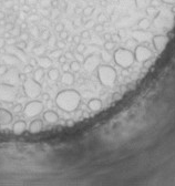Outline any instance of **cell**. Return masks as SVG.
<instances>
[{
  "mask_svg": "<svg viewBox=\"0 0 175 186\" xmlns=\"http://www.w3.org/2000/svg\"><path fill=\"white\" fill-rule=\"evenodd\" d=\"M55 104L60 110L66 112H73L80 106L81 94L75 90L66 89L59 92L55 97Z\"/></svg>",
  "mask_w": 175,
  "mask_h": 186,
  "instance_id": "obj_1",
  "label": "cell"
},
{
  "mask_svg": "<svg viewBox=\"0 0 175 186\" xmlns=\"http://www.w3.org/2000/svg\"><path fill=\"white\" fill-rule=\"evenodd\" d=\"M60 80H61V83L64 85H68V86H70V85H73L74 81H75V78H74V73L73 72H63V75L60 77Z\"/></svg>",
  "mask_w": 175,
  "mask_h": 186,
  "instance_id": "obj_10",
  "label": "cell"
},
{
  "mask_svg": "<svg viewBox=\"0 0 175 186\" xmlns=\"http://www.w3.org/2000/svg\"><path fill=\"white\" fill-rule=\"evenodd\" d=\"M63 55L66 58V60H74V53H73V51H66L64 53H63Z\"/></svg>",
  "mask_w": 175,
  "mask_h": 186,
  "instance_id": "obj_26",
  "label": "cell"
},
{
  "mask_svg": "<svg viewBox=\"0 0 175 186\" xmlns=\"http://www.w3.org/2000/svg\"><path fill=\"white\" fill-rule=\"evenodd\" d=\"M0 66H1V63H0Z\"/></svg>",
  "mask_w": 175,
  "mask_h": 186,
  "instance_id": "obj_39",
  "label": "cell"
},
{
  "mask_svg": "<svg viewBox=\"0 0 175 186\" xmlns=\"http://www.w3.org/2000/svg\"><path fill=\"white\" fill-rule=\"evenodd\" d=\"M80 35H81L82 40H89V39H91V32L89 30H83L80 33Z\"/></svg>",
  "mask_w": 175,
  "mask_h": 186,
  "instance_id": "obj_25",
  "label": "cell"
},
{
  "mask_svg": "<svg viewBox=\"0 0 175 186\" xmlns=\"http://www.w3.org/2000/svg\"><path fill=\"white\" fill-rule=\"evenodd\" d=\"M82 66H81V62L80 61H77V60H72L70 62V71L71 72H73V73H77L79 72L80 70H81Z\"/></svg>",
  "mask_w": 175,
  "mask_h": 186,
  "instance_id": "obj_17",
  "label": "cell"
},
{
  "mask_svg": "<svg viewBox=\"0 0 175 186\" xmlns=\"http://www.w3.org/2000/svg\"><path fill=\"white\" fill-rule=\"evenodd\" d=\"M55 48H57V49L63 50V49L66 48V41H63V40H61V39H60V40H57V41H55Z\"/></svg>",
  "mask_w": 175,
  "mask_h": 186,
  "instance_id": "obj_23",
  "label": "cell"
},
{
  "mask_svg": "<svg viewBox=\"0 0 175 186\" xmlns=\"http://www.w3.org/2000/svg\"><path fill=\"white\" fill-rule=\"evenodd\" d=\"M52 37V35H51V31L50 30H43L42 32H41V35H40V39L41 40H43V41H48L49 39Z\"/></svg>",
  "mask_w": 175,
  "mask_h": 186,
  "instance_id": "obj_19",
  "label": "cell"
},
{
  "mask_svg": "<svg viewBox=\"0 0 175 186\" xmlns=\"http://www.w3.org/2000/svg\"><path fill=\"white\" fill-rule=\"evenodd\" d=\"M41 99H42V101H49L50 100V95L48 93H42L41 94Z\"/></svg>",
  "mask_w": 175,
  "mask_h": 186,
  "instance_id": "obj_37",
  "label": "cell"
},
{
  "mask_svg": "<svg viewBox=\"0 0 175 186\" xmlns=\"http://www.w3.org/2000/svg\"><path fill=\"white\" fill-rule=\"evenodd\" d=\"M81 35H73V39H72V44H75V46H78L79 43H81Z\"/></svg>",
  "mask_w": 175,
  "mask_h": 186,
  "instance_id": "obj_27",
  "label": "cell"
},
{
  "mask_svg": "<svg viewBox=\"0 0 175 186\" xmlns=\"http://www.w3.org/2000/svg\"><path fill=\"white\" fill-rule=\"evenodd\" d=\"M61 54H63L62 53V50H60V49H55V50H53V51H51L50 52V57L51 59H58Z\"/></svg>",
  "mask_w": 175,
  "mask_h": 186,
  "instance_id": "obj_21",
  "label": "cell"
},
{
  "mask_svg": "<svg viewBox=\"0 0 175 186\" xmlns=\"http://www.w3.org/2000/svg\"><path fill=\"white\" fill-rule=\"evenodd\" d=\"M73 125H74V121L73 120H68L66 121V126L71 128V126H73Z\"/></svg>",
  "mask_w": 175,
  "mask_h": 186,
  "instance_id": "obj_38",
  "label": "cell"
},
{
  "mask_svg": "<svg viewBox=\"0 0 175 186\" xmlns=\"http://www.w3.org/2000/svg\"><path fill=\"white\" fill-rule=\"evenodd\" d=\"M33 53L37 54V55H43L46 53V46L43 44H37V46L33 48Z\"/></svg>",
  "mask_w": 175,
  "mask_h": 186,
  "instance_id": "obj_18",
  "label": "cell"
},
{
  "mask_svg": "<svg viewBox=\"0 0 175 186\" xmlns=\"http://www.w3.org/2000/svg\"><path fill=\"white\" fill-rule=\"evenodd\" d=\"M43 111V103L39 100H33L28 102L24 108V113L28 117H35Z\"/></svg>",
  "mask_w": 175,
  "mask_h": 186,
  "instance_id": "obj_5",
  "label": "cell"
},
{
  "mask_svg": "<svg viewBox=\"0 0 175 186\" xmlns=\"http://www.w3.org/2000/svg\"><path fill=\"white\" fill-rule=\"evenodd\" d=\"M22 89L26 95L30 99H37L39 95H41V92H42L40 82L35 81L33 79H27L22 84Z\"/></svg>",
  "mask_w": 175,
  "mask_h": 186,
  "instance_id": "obj_4",
  "label": "cell"
},
{
  "mask_svg": "<svg viewBox=\"0 0 175 186\" xmlns=\"http://www.w3.org/2000/svg\"><path fill=\"white\" fill-rule=\"evenodd\" d=\"M43 120L46 121V122H48V123H50V124L55 123V122L59 120L58 113L55 112V111H52V110L46 111V112L43 113Z\"/></svg>",
  "mask_w": 175,
  "mask_h": 186,
  "instance_id": "obj_12",
  "label": "cell"
},
{
  "mask_svg": "<svg viewBox=\"0 0 175 186\" xmlns=\"http://www.w3.org/2000/svg\"><path fill=\"white\" fill-rule=\"evenodd\" d=\"M9 71L7 66H0V75H4Z\"/></svg>",
  "mask_w": 175,
  "mask_h": 186,
  "instance_id": "obj_32",
  "label": "cell"
},
{
  "mask_svg": "<svg viewBox=\"0 0 175 186\" xmlns=\"http://www.w3.org/2000/svg\"><path fill=\"white\" fill-rule=\"evenodd\" d=\"M47 75L51 81H58V80H60V77H61V75H60V72H59V70L55 69V68H51V69H49Z\"/></svg>",
  "mask_w": 175,
  "mask_h": 186,
  "instance_id": "obj_15",
  "label": "cell"
},
{
  "mask_svg": "<svg viewBox=\"0 0 175 186\" xmlns=\"http://www.w3.org/2000/svg\"><path fill=\"white\" fill-rule=\"evenodd\" d=\"M88 108H89L91 111H93V112H97V111H100L102 108V101L100 100V99H97V97L91 99V100L88 102Z\"/></svg>",
  "mask_w": 175,
  "mask_h": 186,
  "instance_id": "obj_14",
  "label": "cell"
},
{
  "mask_svg": "<svg viewBox=\"0 0 175 186\" xmlns=\"http://www.w3.org/2000/svg\"><path fill=\"white\" fill-rule=\"evenodd\" d=\"M37 60H38V66H40V68H42L44 70L49 69L50 66H52V63H53V60L49 55H40Z\"/></svg>",
  "mask_w": 175,
  "mask_h": 186,
  "instance_id": "obj_9",
  "label": "cell"
},
{
  "mask_svg": "<svg viewBox=\"0 0 175 186\" xmlns=\"http://www.w3.org/2000/svg\"><path fill=\"white\" fill-rule=\"evenodd\" d=\"M32 71H33V66H30V64H27L26 66H24V70H22V72L26 74L32 73Z\"/></svg>",
  "mask_w": 175,
  "mask_h": 186,
  "instance_id": "obj_28",
  "label": "cell"
},
{
  "mask_svg": "<svg viewBox=\"0 0 175 186\" xmlns=\"http://www.w3.org/2000/svg\"><path fill=\"white\" fill-rule=\"evenodd\" d=\"M64 23H62V22H59V23H57L55 26V32H58V33H60V32H62V31H64L66 29H64Z\"/></svg>",
  "mask_w": 175,
  "mask_h": 186,
  "instance_id": "obj_24",
  "label": "cell"
},
{
  "mask_svg": "<svg viewBox=\"0 0 175 186\" xmlns=\"http://www.w3.org/2000/svg\"><path fill=\"white\" fill-rule=\"evenodd\" d=\"M12 111H13L15 113H20L21 111H24V108H22V105L20 104V103H18V104H16L15 106H13Z\"/></svg>",
  "mask_w": 175,
  "mask_h": 186,
  "instance_id": "obj_30",
  "label": "cell"
},
{
  "mask_svg": "<svg viewBox=\"0 0 175 186\" xmlns=\"http://www.w3.org/2000/svg\"><path fill=\"white\" fill-rule=\"evenodd\" d=\"M114 61L117 66L121 68H130L134 64L135 62V57H134V52H132L128 49H124V48H120L117 49L114 53Z\"/></svg>",
  "mask_w": 175,
  "mask_h": 186,
  "instance_id": "obj_2",
  "label": "cell"
},
{
  "mask_svg": "<svg viewBox=\"0 0 175 186\" xmlns=\"http://www.w3.org/2000/svg\"><path fill=\"white\" fill-rule=\"evenodd\" d=\"M43 128V122L42 120H40V119H35V120H33L30 123V125H29V132L30 133H32V134H35V133H39L41 130Z\"/></svg>",
  "mask_w": 175,
  "mask_h": 186,
  "instance_id": "obj_11",
  "label": "cell"
},
{
  "mask_svg": "<svg viewBox=\"0 0 175 186\" xmlns=\"http://www.w3.org/2000/svg\"><path fill=\"white\" fill-rule=\"evenodd\" d=\"M58 61H59V63H61V64H62V63L66 62L68 60H66V58L64 57V55H63V54H61V55H60V57L58 58Z\"/></svg>",
  "mask_w": 175,
  "mask_h": 186,
  "instance_id": "obj_36",
  "label": "cell"
},
{
  "mask_svg": "<svg viewBox=\"0 0 175 186\" xmlns=\"http://www.w3.org/2000/svg\"><path fill=\"white\" fill-rule=\"evenodd\" d=\"M7 44V41H6V39H4L2 37L0 38V49H4V46Z\"/></svg>",
  "mask_w": 175,
  "mask_h": 186,
  "instance_id": "obj_35",
  "label": "cell"
},
{
  "mask_svg": "<svg viewBox=\"0 0 175 186\" xmlns=\"http://www.w3.org/2000/svg\"><path fill=\"white\" fill-rule=\"evenodd\" d=\"M86 46L84 44V43H79L78 46H75V50H77V52H78L79 54H83V52L86 51Z\"/></svg>",
  "mask_w": 175,
  "mask_h": 186,
  "instance_id": "obj_22",
  "label": "cell"
},
{
  "mask_svg": "<svg viewBox=\"0 0 175 186\" xmlns=\"http://www.w3.org/2000/svg\"><path fill=\"white\" fill-rule=\"evenodd\" d=\"M16 92L10 84H0V100L10 102L15 99Z\"/></svg>",
  "mask_w": 175,
  "mask_h": 186,
  "instance_id": "obj_6",
  "label": "cell"
},
{
  "mask_svg": "<svg viewBox=\"0 0 175 186\" xmlns=\"http://www.w3.org/2000/svg\"><path fill=\"white\" fill-rule=\"evenodd\" d=\"M68 37H69V32L66 30L62 31V32H60L59 33V38L61 39V40H63V41H66V39H68Z\"/></svg>",
  "mask_w": 175,
  "mask_h": 186,
  "instance_id": "obj_29",
  "label": "cell"
},
{
  "mask_svg": "<svg viewBox=\"0 0 175 186\" xmlns=\"http://www.w3.org/2000/svg\"><path fill=\"white\" fill-rule=\"evenodd\" d=\"M13 120L12 113L6 108H0V125H8Z\"/></svg>",
  "mask_w": 175,
  "mask_h": 186,
  "instance_id": "obj_8",
  "label": "cell"
},
{
  "mask_svg": "<svg viewBox=\"0 0 175 186\" xmlns=\"http://www.w3.org/2000/svg\"><path fill=\"white\" fill-rule=\"evenodd\" d=\"M83 66L88 70L93 71V70L97 69V66H100V58L97 55H89L88 58L83 60Z\"/></svg>",
  "mask_w": 175,
  "mask_h": 186,
  "instance_id": "obj_7",
  "label": "cell"
},
{
  "mask_svg": "<svg viewBox=\"0 0 175 186\" xmlns=\"http://www.w3.org/2000/svg\"><path fill=\"white\" fill-rule=\"evenodd\" d=\"M62 71L63 72H69L70 71V63H68V61L62 63Z\"/></svg>",
  "mask_w": 175,
  "mask_h": 186,
  "instance_id": "obj_33",
  "label": "cell"
},
{
  "mask_svg": "<svg viewBox=\"0 0 175 186\" xmlns=\"http://www.w3.org/2000/svg\"><path fill=\"white\" fill-rule=\"evenodd\" d=\"M97 73L99 80L103 85H112L117 82V71L113 66H97Z\"/></svg>",
  "mask_w": 175,
  "mask_h": 186,
  "instance_id": "obj_3",
  "label": "cell"
},
{
  "mask_svg": "<svg viewBox=\"0 0 175 186\" xmlns=\"http://www.w3.org/2000/svg\"><path fill=\"white\" fill-rule=\"evenodd\" d=\"M44 75H46V72H44V69H42V68H38L37 70H35L33 71V80H35V81L38 82H41L43 80V78H44Z\"/></svg>",
  "mask_w": 175,
  "mask_h": 186,
  "instance_id": "obj_16",
  "label": "cell"
},
{
  "mask_svg": "<svg viewBox=\"0 0 175 186\" xmlns=\"http://www.w3.org/2000/svg\"><path fill=\"white\" fill-rule=\"evenodd\" d=\"M17 49H20V50H24V49H27L28 46V42L27 41H24V40H18L15 44Z\"/></svg>",
  "mask_w": 175,
  "mask_h": 186,
  "instance_id": "obj_20",
  "label": "cell"
},
{
  "mask_svg": "<svg viewBox=\"0 0 175 186\" xmlns=\"http://www.w3.org/2000/svg\"><path fill=\"white\" fill-rule=\"evenodd\" d=\"M26 130H27V123L24 120L17 121L12 125V131H13L15 134H22Z\"/></svg>",
  "mask_w": 175,
  "mask_h": 186,
  "instance_id": "obj_13",
  "label": "cell"
},
{
  "mask_svg": "<svg viewBox=\"0 0 175 186\" xmlns=\"http://www.w3.org/2000/svg\"><path fill=\"white\" fill-rule=\"evenodd\" d=\"M29 64L32 66L33 68H35V66H38V60H37L35 58H31L30 60H29Z\"/></svg>",
  "mask_w": 175,
  "mask_h": 186,
  "instance_id": "obj_34",
  "label": "cell"
},
{
  "mask_svg": "<svg viewBox=\"0 0 175 186\" xmlns=\"http://www.w3.org/2000/svg\"><path fill=\"white\" fill-rule=\"evenodd\" d=\"M27 79H28L27 74L24 73V72H21V73L18 74V80H19V81H21V82H22V83H24V82L26 81Z\"/></svg>",
  "mask_w": 175,
  "mask_h": 186,
  "instance_id": "obj_31",
  "label": "cell"
}]
</instances>
